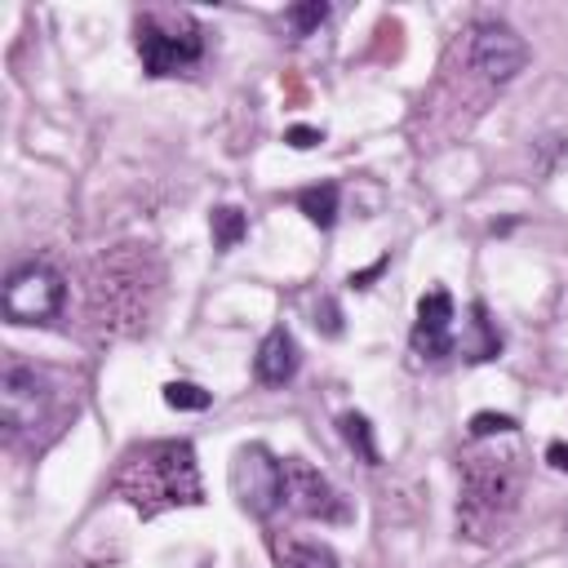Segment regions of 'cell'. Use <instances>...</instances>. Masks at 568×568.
Instances as JSON below:
<instances>
[{
  "mask_svg": "<svg viewBox=\"0 0 568 568\" xmlns=\"http://www.w3.org/2000/svg\"><path fill=\"white\" fill-rule=\"evenodd\" d=\"M115 493L129 497L142 515H160L169 506H200L204 484H200L195 448L186 439H155L133 448L115 475Z\"/></svg>",
  "mask_w": 568,
  "mask_h": 568,
  "instance_id": "6da1fadb",
  "label": "cell"
},
{
  "mask_svg": "<svg viewBox=\"0 0 568 568\" xmlns=\"http://www.w3.org/2000/svg\"><path fill=\"white\" fill-rule=\"evenodd\" d=\"M519 479L506 466V457H466L462 466V501H457V524L466 528V537L484 541L493 537V524H501V515L515 506Z\"/></svg>",
  "mask_w": 568,
  "mask_h": 568,
  "instance_id": "7a4b0ae2",
  "label": "cell"
},
{
  "mask_svg": "<svg viewBox=\"0 0 568 568\" xmlns=\"http://www.w3.org/2000/svg\"><path fill=\"white\" fill-rule=\"evenodd\" d=\"M133 36H138V58H142L146 75H178V71L195 67L204 53V31L191 13L146 9V13H138Z\"/></svg>",
  "mask_w": 568,
  "mask_h": 568,
  "instance_id": "3957f363",
  "label": "cell"
},
{
  "mask_svg": "<svg viewBox=\"0 0 568 568\" xmlns=\"http://www.w3.org/2000/svg\"><path fill=\"white\" fill-rule=\"evenodd\" d=\"M231 493L253 519L275 515L284 506V462H275L262 444H244L231 457Z\"/></svg>",
  "mask_w": 568,
  "mask_h": 568,
  "instance_id": "277c9868",
  "label": "cell"
},
{
  "mask_svg": "<svg viewBox=\"0 0 568 568\" xmlns=\"http://www.w3.org/2000/svg\"><path fill=\"white\" fill-rule=\"evenodd\" d=\"M67 284L53 266L27 262L4 280V320L9 324H49L62 311Z\"/></svg>",
  "mask_w": 568,
  "mask_h": 568,
  "instance_id": "5b68a950",
  "label": "cell"
},
{
  "mask_svg": "<svg viewBox=\"0 0 568 568\" xmlns=\"http://www.w3.org/2000/svg\"><path fill=\"white\" fill-rule=\"evenodd\" d=\"M466 53H470V67H475L484 80H493V84H506V80H515V75L528 67V44H524V36H519L510 22H501V18L475 22Z\"/></svg>",
  "mask_w": 568,
  "mask_h": 568,
  "instance_id": "8992f818",
  "label": "cell"
},
{
  "mask_svg": "<svg viewBox=\"0 0 568 568\" xmlns=\"http://www.w3.org/2000/svg\"><path fill=\"white\" fill-rule=\"evenodd\" d=\"M284 506L302 519H320V524H342L351 510L342 501V493L302 457L284 462Z\"/></svg>",
  "mask_w": 568,
  "mask_h": 568,
  "instance_id": "52a82bcc",
  "label": "cell"
},
{
  "mask_svg": "<svg viewBox=\"0 0 568 568\" xmlns=\"http://www.w3.org/2000/svg\"><path fill=\"white\" fill-rule=\"evenodd\" d=\"M44 413H49V382H44V373H36L22 359H9L4 373H0V417H4V426L18 435V430L40 426Z\"/></svg>",
  "mask_w": 568,
  "mask_h": 568,
  "instance_id": "ba28073f",
  "label": "cell"
},
{
  "mask_svg": "<svg viewBox=\"0 0 568 568\" xmlns=\"http://www.w3.org/2000/svg\"><path fill=\"white\" fill-rule=\"evenodd\" d=\"M413 351L426 359H444L453 351V297L444 288L422 293L417 320H413Z\"/></svg>",
  "mask_w": 568,
  "mask_h": 568,
  "instance_id": "9c48e42d",
  "label": "cell"
},
{
  "mask_svg": "<svg viewBox=\"0 0 568 568\" xmlns=\"http://www.w3.org/2000/svg\"><path fill=\"white\" fill-rule=\"evenodd\" d=\"M297 364H302V355H297L293 333H288L284 324H275V328L257 342V355H253L257 382H262V386H284V382L297 373Z\"/></svg>",
  "mask_w": 568,
  "mask_h": 568,
  "instance_id": "30bf717a",
  "label": "cell"
},
{
  "mask_svg": "<svg viewBox=\"0 0 568 568\" xmlns=\"http://www.w3.org/2000/svg\"><path fill=\"white\" fill-rule=\"evenodd\" d=\"M275 568H337V555L320 541H297V537H271Z\"/></svg>",
  "mask_w": 568,
  "mask_h": 568,
  "instance_id": "8fae6325",
  "label": "cell"
},
{
  "mask_svg": "<svg viewBox=\"0 0 568 568\" xmlns=\"http://www.w3.org/2000/svg\"><path fill=\"white\" fill-rule=\"evenodd\" d=\"M337 200H342L337 182H315V186L297 191V209H302L306 222H315L320 231H328V226L337 222Z\"/></svg>",
  "mask_w": 568,
  "mask_h": 568,
  "instance_id": "7c38bea8",
  "label": "cell"
},
{
  "mask_svg": "<svg viewBox=\"0 0 568 568\" xmlns=\"http://www.w3.org/2000/svg\"><path fill=\"white\" fill-rule=\"evenodd\" d=\"M209 231H213V248H235L244 235H248V217H244V209H235V204H217L213 213H209Z\"/></svg>",
  "mask_w": 568,
  "mask_h": 568,
  "instance_id": "4fadbf2b",
  "label": "cell"
},
{
  "mask_svg": "<svg viewBox=\"0 0 568 568\" xmlns=\"http://www.w3.org/2000/svg\"><path fill=\"white\" fill-rule=\"evenodd\" d=\"M342 439H346V448L364 462V466H377L382 462V453H377V439H373V426H368V417L364 413H342Z\"/></svg>",
  "mask_w": 568,
  "mask_h": 568,
  "instance_id": "5bb4252c",
  "label": "cell"
},
{
  "mask_svg": "<svg viewBox=\"0 0 568 568\" xmlns=\"http://www.w3.org/2000/svg\"><path fill=\"white\" fill-rule=\"evenodd\" d=\"M470 315H475L470 324H475V337H479V342L470 346V359H475V364H479V359H497V355H501V337H497V328H493V320H488L484 302H475V306H470Z\"/></svg>",
  "mask_w": 568,
  "mask_h": 568,
  "instance_id": "9a60e30c",
  "label": "cell"
},
{
  "mask_svg": "<svg viewBox=\"0 0 568 568\" xmlns=\"http://www.w3.org/2000/svg\"><path fill=\"white\" fill-rule=\"evenodd\" d=\"M209 399H213V395H209L204 386H195V382H169V386H164V404L178 408V413H204Z\"/></svg>",
  "mask_w": 568,
  "mask_h": 568,
  "instance_id": "2e32d148",
  "label": "cell"
},
{
  "mask_svg": "<svg viewBox=\"0 0 568 568\" xmlns=\"http://www.w3.org/2000/svg\"><path fill=\"white\" fill-rule=\"evenodd\" d=\"M324 18H328V4H324V0H306V4H293V9H288V27H293L297 36L320 31Z\"/></svg>",
  "mask_w": 568,
  "mask_h": 568,
  "instance_id": "e0dca14e",
  "label": "cell"
},
{
  "mask_svg": "<svg viewBox=\"0 0 568 568\" xmlns=\"http://www.w3.org/2000/svg\"><path fill=\"white\" fill-rule=\"evenodd\" d=\"M519 422L510 417V413H475L470 417V435L475 439H493V435H510Z\"/></svg>",
  "mask_w": 568,
  "mask_h": 568,
  "instance_id": "ac0fdd59",
  "label": "cell"
},
{
  "mask_svg": "<svg viewBox=\"0 0 568 568\" xmlns=\"http://www.w3.org/2000/svg\"><path fill=\"white\" fill-rule=\"evenodd\" d=\"M284 142H288L293 151H311V146H320V142H324V133H320V129H311V124H293V129L284 133Z\"/></svg>",
  "mask_w": 568,
  "mask_h": 568,
  "instance_id": "d6986e66",
  "label": "cell"
},
{
  "mask_svg": "<svg viewBox=\"0 0 568 568\" xmlns=\"http://www.w3.org/2000/svg\"><path fill=\"white\" fill-rule=\"evenodd\" d=\"M315 324H320V328H324L328 337H337V333H342V315H337V306H333L328 297H324V302L315 306Z\"/></svg>",
  "mask_w": 568,
  "mask_h": 568,
  "instance_id": "ffe728a7",
  "label": "cell"
},
{
  "mask_svg": "<svg viewBox=\"0 0 568 568\" xmlns=\"http://www.w3.org/2000/svg\"><path fill=\"white\" fill-rule=\"evenodd\" d=\"M546 462H550L555 470H564V475H568V444H564V439H555V444L546 448Z\"/></svg>",
  "mask_w": 568,
  "mask_h": 568,
  "instance_id": "44dd1931",
  "label": "cell"
},
{
  "mask_svg": "<svg viewBox=\"0 0 568 568\" xmlns=\"http://www.w3.org/2000/svg\"><path fill=\"white\" fill-rule=\"evenodd\" d=\"M382 266H386V257H377L368 271H355V275H351V288H368V280H373V275H382Z\"/></svg>",
  "mask_w": 568,
  "mask_h": 568,
  "instance_id": "7402d4cb",
  "label": "cell"
}]
</instances>
